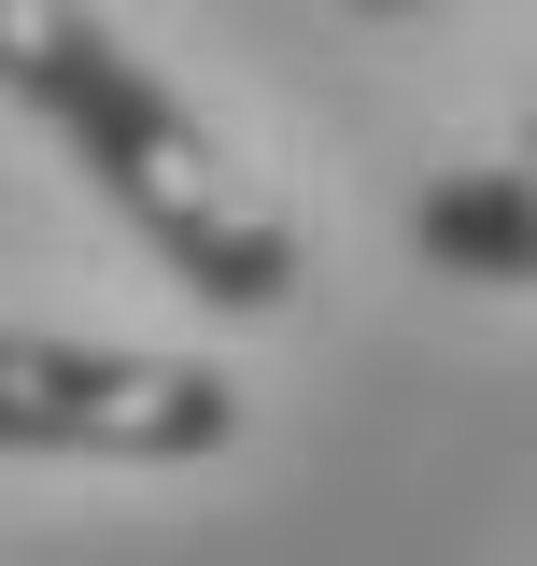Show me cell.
Segmentation results:
<instances>
[{
	"instance_id": "obj_1",
	"label": "cell",
	"mask_w": 537,
	"mask_h": 566,
	"mask_svg": "<svg viewBox=\"0 0 537 566\" xmlns=\"http://www.w3.org/2000/svg\"><path fill=\"white\" fill-rule=\"evenodd\" d=\"M0 99L114 199V227H128L199 312L268 326V312L312 283L297 212L227 156V128H212L156 57H128V29H114L99 0H0Z\"/></svg>"
},
{
	"instance_id": "obj_2",
	"label": "cell",
	"mask_w": 537,
	"mask_h": 566,
	"mask_svg": "<svg viewBox=\"0 0 537 566\" xmlns=\"http://www.w3.org/2000/svg\"><path fill=\"white\" fill-rule=\"evenodd\" d=\"M241 439V382L128 340L0 326V453H99V468H199Z\"/></svg>"
},
{
	"instance_id": "obj_3",
	"label": "cell",
	"mask_w": 537,
	"mask_h": 566,
	"mask_svg": "<svg viewBox=\"0 0 537 566\" xmlns=\"http://www.w3.org/2000/svg\"><path fill=\"white\" fill-rule=\"evenodd\" d=\"M410 255L453 283H537V156L509 170H439L410 199Z\"/></svg>"
},
{
	"instance_id": "obj_4",
	"label": "cell",
	"mask_w": 537,
	"mask_h": 566,
	"mask_svg": "<svg viewBox=\"0 0 537 566\" xmlns=\"http://www.w3.org/2000/svg\"><path fill=\"white\" fill-rule=\"evenodd\" d=\"M354 14H424V0H354Z\"/></svg>"
},
{
	"instance_id": "obj_5",
	"label": "cell",
	"mask_w": 537,
	"mask_h": 566,
	"mask_svg": "<svg viewBox=\"0 0 537 566\" xmlns=\"http://www.w3.org/2000/svg\"><path fill=\"white\" fill-rule=\"evenodd\" d=\"M524 156H537V114H524Z\"/></svg>"
}]
</instances>
